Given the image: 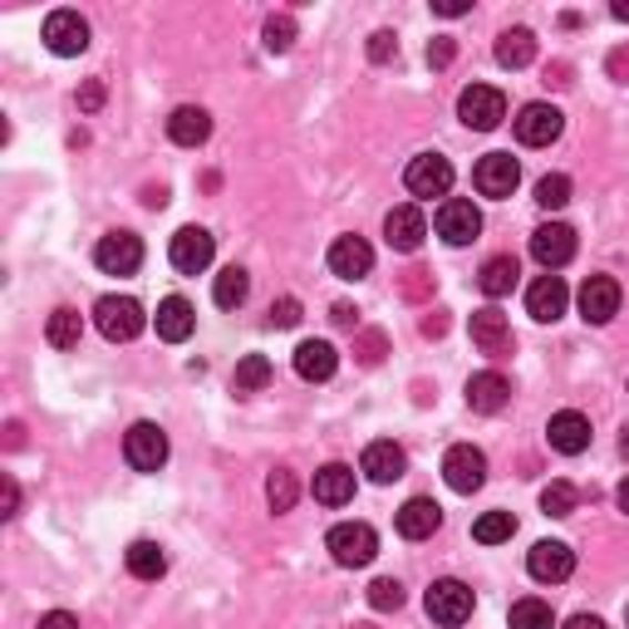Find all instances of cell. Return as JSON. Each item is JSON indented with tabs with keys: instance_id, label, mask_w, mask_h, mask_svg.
Wrapping results in <instances>:
<instances>
[{
	"instance_id": "cell-7",
	"label": "cell",
	"mask_w": 629,
	"mask_h": 629,
	"mask_svg": "<svg viewBox=\"0 0 629 629\" xmlns=\"http://www.w3.org/2000/svg\"><path fill=\"white\" fill-rule=\"evenodd\" d=\"M44 44H50L60 60L84 54L89 50V20L79 16V10H54V16H44Z\"/></svg>"
},
{
	"instance_id": "cell-9",
	"label": "cell",
	"mask_w": 629,
	"mask_h": 629,
	"mask_svg": "<svg viewBox=\"0 0 629 629\" xmlns=\"http://www.w3.org/2000/svg\"><path fill=\"white\" fill-rule=\"evenodd\" d=\"M433 226H438V236L448 246H467V242H477V232H483V212L463 197H448L438 207V216H433Z\"/></svg>"
},
{
	"instance_id": "cell-11",
	"label": "cell",
	"mask_w": 629,
	"mask_h": 629,
	"mask_svg": "<svg viewBox=\"0 0 629 629\" xmlns=\"http://www.w3.org/2000/svg\"><path fill=\"white\" fill-rule=\"evenodd\" d=\"M526 570H531V580H541V586H560V580H570V570H576V551H570L566 541H536L531 556H526Z\"/></svg>"
},
{
	"instance_id": "cell-3",
	"label": "cell",
	"mask_w": 629,
	"mask_h": 629,
	"mask_svg": "<svg viewBox=\"0 0 629 629\" xmlns=\"http://www.w3.org/2000/svg\"><path fill=\"white\" fill-rule=\"evenodd\" d=\"M457 119L477 133H491L501 119H507V99H501V89H491V84H473V89H463V99H457Z\"/></svg>"
},
{
	"instance_id": "cell-19",
	"label": "cell",
	"mask_w": 629,
	"mask_h": 629,
	"mask_svg": "<svg viewBox=\"0 0 629 629\" xmlns=\"http://www.w3.org/2000/svg\"><path fill=\"white\" fill-rule=\"evenodd\" d=\"M384 236L394 251H418L423 236H428V222H423V212L414 207V202H404V207H394L384 216Z\"/></svg>"
},
{
	"instance_id": "cell-15",
	"label": "cell",
	"mask_w": 629,
	"mask_h": 629,
	"mask_svg": "<svg viewBox=\"0 0 629 629\" xmlns=\"http://www.w3.org/2000/svg\"><path fill=\"white\" fill-rule=\"evenodd\" d=\"M531 256L541 261L546 271H560L570 256H576V232L566 222H546L531 232Z\"/></svg>"
},
{
	"instance_id": "cell-53",
	"label": "cell",
	"mask_w": 629,
	"mask_h": 629,
	"mask_svg": "<svg viewBox=\"0 0 629 629\" xmlns=\"http://www.w3.org/2000/svg\"><path fill=\"white\" fill-rule=\"evenodd\" d=\"M433 10H438V16H467V10H473V6H467V0H443V6H433Z\"/></svg>"
},
{
	"instance_id": "cell-36",
	"label": "cell",
	"mask_w": 629,
	"mask_h": 629,
	"mask_svg": "<svg viewBox=\"0 0 629 629\" xmlns=\"http://www.w3.org/2000/svg\"><path fill=\"white\" fill-rule=\"evenodd\" d=\"M295 497H301V483H295V473H291V467H276V473L266 477V501H271V511H291Z\"/></svg>"
},
{
	"instance_id": "cell-42",
	"label": "cell",
	"mask_w": 629,
	"mask_h": 629,
	"mask_svg": "<svg viewBox=\"0 0 629 629\" xmlns=\"http://www.w3.org/2000/svg\"><path fill=\"white\" fill-rule=\"evenodd\" d=\"M354 354H359V364H379L384 354H388V339H384V329H364V335L354 339Z\"/></svg>"
},
{
	"instance_id": "cell-26",
	"label": "cell",
	"mask_w": 629,
	"mask_h": 629,
	"mask_svg": "<svg viewBox=\"0 0 629 629\" xmlns=\"http://www.w3.org/2000/svg\"><path fill=\"white\" fill-rule=\"evenodd\" d=\"M335 369H339V354H335V345H325V339H305V345L295 349V374H301L305 384H325Z\"/></svg>"
},
{
	"instance_id": "cell-17",
	"label": "cell",
	"mask_w": 629,
	"mask_h": 629,
	"mask_svg": "<svg viewBox=\"0 0 629 629\" xmlns=\"http://www.w3.org/2000/svg\"><path fill=\"white\" fill-rule=\"evenodd\" d=\"M329 271H335L339 281H364L374 271V246L364 242V236H339V242L329 246Z\"/></svg>"
},
{
	"instance_id": "cell-6",
	"label": "cell",
	"mask_w": 629,
	"mask_h": 629,
	"mask_svg": "<svg viewBox=\"0 0 629 629\" xmlns=\"http://www.w3.org/2000/svg\"><path fill=\"white\" fill-rule=\"evenodd\" d=\"M428 615L448 629L467 625L473 620V590H467L463 580H433L428 586Z\"/></svg>"
},
{
	"instance_id": "cell-60",
	"label": "cell",
	"mask_w": 629,
	"mask_h": 629,
	"mask_svg": "<svg viewBox=\"0 0 629 629\" xmlns=\"http://www.w3.org/2000/svg\"><path fill=\"white\" fill-rule=\"evenodd\" d=\"M625 620H629V605H625Z\"/></svg>"
},
{
	"instance_id": "cell-49",
	"label": "cell",
	"mask_w": 629,
	"mask_h": 629,
	"mask_svg": "<svg viewBox=\"0 0 629 629\" xmlns=\"http://www.w3.org/2000/svg\"><path fill=\"white\" fill-rule=\"evenodd\" d=\"M423 335H428V339L448 335V315H443V311H428V315H423Z\"/></svg>"
},
{
	"instance_id": "cell-23",
	"label": "cell",
	"mask_w": 629,
	"mask_h": 629,
	"mask_svg": "<svg viewBox=\"0 0 629 629\" xmlns=\"http://www.w3.org/2000/svg\"><path fill=\"white\" fill-rule=\"evenodd\" d=\"M168 139H173L177 148H202L212 139V113L197 109V104L173 109V119H168Z\"/></svg>"
},
{
	"instance_id": "cell-59",
	"label": "cell",
	"mask_w": 629,
	"mask_h": 629,
	"mask_svg": "<svg viewBox=\"0 0 629 629\" xmlns=\"http://www.w3.org/2000/svg\"><path fill=\"white\" fill-rule=\"evenodd\" d=\"M354 629H374V625H354Z\"/></svg>"
},
{
	"instance_id": "cell-58",
	"label": "cell",
	"mask_w": 629,
	"mask_h": 629,
	"mask_svg": "<svg viewBox=\"0 0 629 629\" xmlns=\"http://www.w3.org/2000/svg\"><path fill=\"white\" fill-rule=\"evenodd\" d=\"M620 453H625V457H629V428H625V433H620Z\"/></svg>"
},
{
	"instance_id": "cell-39",
	"label": "cell",
	"mask_w": 629,
	"mask_h": 629,
	"mask_svg": "<svg viewBox=\"0 0 629 629\" xmlns=\"http://www.w3.org/2000/svg\"><path fill=\"white\" fill-rule=\"evenodd\" d=\"M541 511L546 517H570V511H576V487L570 483H551L541 491Z\"/></svg>"
},
{
	"instance_id": "cell-4",
	"label": "cell",
	"mask_w": 629,
	"mask_h": 629,
	"mask_svg": "<svg viewBox=\"0 0 629 629\" xmlns=\"http://www.w3.org/2000/svg\"><path fill=\"white\" fill-rule=\"evenodd\" d=\"M123 457H129L133 473H158L168 463V433L158 423H133L129 438H123Z\"/></svg>"
},
{
	"instance_id": "cell-12",
	"label": "cell",
	"mask_w": 629,
	"mask_h": 629,
	"mask_svg": "<svg viewBox=\"0 0 629 629\" xmlns=\"http://www.w3.org/2000/svg\"><path fill=\"white\" fill-rule=\"evenodd\" d=\"M173 266L182 271V276H197V271H207L212 266V256H216V242H212V232H202V226H182V232L173 236Z\"/></svg>"
},
{
	"instance_id": "cell-13",
	"label": "cell",
	"mask_w": 629,
	"mask_h": 629,
	"mask_svg": "<svg viewBox=\"0 0 629 629\" xmlns=\"http://www.w3.org/2000/svg\"><path fill=\"white\" fill-rule=\"evenodd\" d=\"M473 182H477L483 197H511L517 182H521V168H517V158L511 153H487L483 163L473 168Z\"/></svg>"
},
{
	"instance_id": "cell-51",
	"label": "cell",
	"mask_w": 629,
	"mask_h": 629,
	"mask_svg": "<svg viewBox=\"0 0 629 629\" xmlns=\"http://www.w3.org/2000/svg\"><path fill=\"white\" fill-rule=\"evenodd\" d=\"M329 319H335L339 329H354V325H359V311H354V305H345V301H339L335 311H329Z\"/></svg>"
},
{
	"instance_id": "cell-55",
	"label": "cell",
	"mask_w": 629,
	"mask_h": 629,
	"mask_svg": "<svg viewBox=\"0 0 629 629\" xmlns=\"http://www.w3.org/2000/svg\"><path fill=\"white\" fill-rule=\"evenodd\" d=\"M566 629H605V620H595V615H576Z\"/></svg>"
},
{
	"instance_id": "cell-56",
	"label": "cell",
	"mask_w": 629,
	"mask_h": 629,
	"mask_svg": "<svg viewBox=\"0 0 629 629\" xmlns=\"http://www.w3.org/2000/svg\"><path fill=\"white\" fill-rule=\"evenodd\" d=\"M615 501H620V511H629V477L620 483V491H615Z\"/></svg>"
},
{
	"instance_id": "cell-44",
	"label": "cell",
	"mask_w": 629,
	"mask_h": 629,
	"mask_svg": "<svg viewBox=\"0 0 629 629\" xmlns=\"http://www.w3.org/2000/svg\"><path fill=\"white\" fill-rule=\"evenodd\" d=\"M433 295V271H423V266H414L404 276V301H428Z\"/></svg>"
},
{
	"instance_id": "cell-41",
	"label": "cell",
	"mask_w": 629,
	"mask_h": 629,
	"mask_svg": "<svg viewBox=\"0 0 629 629\" xmlns=\"http://www.w3.org/2000/svg\"><path fill=\"white\" fill-rule=\"evenodd\" d=\"M369 605H374V610H398V605H404V586H398V580H388V576H379L369 586Z\"/></svg>"
},
{
	"instance_id": "cell-34",
	"label": "cell",
	"mask_w": 629,
	"mask_h": 629,
	"mask_svg": "<svg viewBox=\"0 0 629 629\" xmlns=\"http://www.w3.org/2000/svg\"><path fill=\"white\" fill-rule=\"evenodd\" d=\"M129 570L139 580H158L168 570V556H163V546L158 541H133L129 546Z\"/></svg>"
},
{
	"instance_id": "cell-46",
	"label": "cell",
	"mask_w": 629,
	"mask_h": 629,
	"mask_svg": "<svg viewBox=\"0 0 629 629\" xmlns=\"http://www.w3.org/2000/svg\"><path fill=\"white\" fill-rule=\"evenodd\" d=\"M394 54H398V40L388 35V30H379V35H369V60H374V64H388Z\"/></svg>"
},
{
	"instance_id": "cell-54",
	"label": "cell",
	"mask_w": 629,
	"mask_h": 629,
	"mask_svg": "<svg viewBox=\"0 0 629 629\" xmlns=\"http://www.w3.org/2000/svg\"><path fill=\"white\" fill-rule=\"evenodd\" d=\"M16 507H20V491H16V483L6 477V517H16Z\"/></svg>"
},
{
	"instance_id": "cell-27",
	"label": "cell",
	"mask_w": 629,
	"mask_h": 629,
	"mask_svg": "<svg viewBox=\"0 0 629 629\" xmlns=\"http://www.w3.org/2000/svg\"><path fill=\"white\" fill-rule=\"evenodd\" d=\"M192 329H197V315H192V305L182 301V295H168V301L158 305V339H168V345H182Z\"/></svg>"
},
{
	"instance_id": "cell-50",
	"label": "cell",
	"mask_w": 629,
	"mask_h": 629,
	"mask_svg": "<svg viewBox=\"0 0 629 629\" xmlns=\"http://www.w3.org/2000/svg\"><path fill=\"white\" fill-rule=\"evenodd\" d=\"M40 629H79V620H74L70 610H50V615L40 620Z\"/></svg>"
},
{
	"instance_id": "cell-35",
	"label": "cell",
	"mask_w": 629,
	"mask_h": 629,
	"mask_svg": "<svg viewBox=\"0 0 629 629\" xmlns=\"http://www.w3.org/2000/svg\"><path fill=\"white\" fill-rule=\"evenodd\" d=\"M511 629H556L551 605L536 600V595H526V600L511 605Z\"/></svg>"
},
{
	"instance_id": "cell-5",
	"label": "cell",
	"mask_w": 629,
	"mask_h": 629,
	"mask_svg": "<svg viewBox=\"0 0 629 629\" xmlns=\"http://www.w3.org/2000/svg\"><path fill=\"white\" fill-rule=\"evenodd\" d=\"M94 261L104 276H133L143 266V242L133 232H109V236H99Z\"/></svg>"
},
{
	"instance_id": "cell-16",
	"label": "cell",
	"mask_w": 629,
	"mask_h": 629,
	"mask_svg": "<svg viewBox=\"0 0 629 629\" xmlns=\"http://www.w3.org/2000/svg\"><path fill=\"white\" fill-rule=\"evenodd\" d=\"M580 315L590 319V325H610L615 315H620V281L615 276H590L580 285Z\"/></svg>"
},
{
	"instance_id": "cell-22",
	"label": "cell",
	"mask_w": 629,
	"mask_h": 629,
	"mask_svg": "<svg viewBox=\"0 0 629 629\" xmlns=\"http://www.w3.org/2000/svg\"><path fill=\"white\" fill-rule=\"evenodd\" d=\"M473 345L491 354V359H501V354H511V325H507V315L501 311H477L473 315Z\"/></svg>"
},
{
	"instance_id": "cell-8",
	"label": "cell",
	"mask_w": 629,
	"mask_h": 629,
	"mask_svg": "<svg viewBox=\"0 0 629 629\" xmlns=\"http://www.w3.org/2000/svg\"><path fill=\"white\" fill-rule=\"evenodd\" d=\"M404 187L414 192V197H448L453 163L448 158H438V153H418L414 163H408V173H404Z\"/></svg>"
},
{
	"instance_id": "cell-30",
	"label": "cell",
	"mask_w": 629,
	"mask_h": 629,
	"mask_svg": "<svg viewBox=\"0 0 629 629\" xmlns=\"http://www.w3.org/2000/svg\"><path fill=\"white\" fill-rule=\"evenodd\" d=\"M531 60H536V35L526 26L507 30V35L497 40V64H501V70H526Z\"/></svg>"
},
{
	"instance_id": "cell-28",
	"label": "cell",
	"mask_w": 629,
	"mask_h": 629,
	"mask_svg": "<svg viewBox=\"0 0 629 629\" xmlns=\"http://www.w3.org/2000/svg\"><path fill=\"white\" fill-rule=\"evenodd\" d=\"M311 491H315V501H325V507H345V501L354 497V473L345 463H329V467H319L315 473Z\"/></svg>"
},
{
	"instance_id": "cell-40",
	"label": "cell",
	"mask_w": 629,
	"mask_h": 629,
	"mask_svg": "<svg viewBox=\"0 0 629 629\" xmlns=\"http://www.w3.org/2000/svg\"><path fill=\"white\" fill-rule=\"evenodd\" d=\"M295 44V20L291 16H271L266 20V50L271 54H285Z\"/></svg>"
},
{
	"instance_id": "cell-33",
	"label": "cell",
	"mask_w": 629,
	"mask_h": 629,
	"mask_svg": "<svg viewBox=\"0 0 629 629\" xmlns=\"http://www.w3.org/2000/svg\"><path fill=\"white\" fill-rule=\"evenodd\" d=\"M246 291H251V276L242 266H226L222 276H216V285H212V301L222 305V311H236V305L246 301Z\"/></svg>"
},
{
	"instance_id": "cell-1",
	"label": "cell",
	"mask_w": 629,
	"mask_h": 629,
	"mask_svg": "<svg viewBox=\"0 0 629 629\" xmlns=\"http://www.w3.org/2000/svg\"><path fill=\"white\" fill-rule=\"evenodd\" d=\"M94 325L113 345H129V339L143 335V305L133 301V295H104V301L94 305Z\"/></svg>"
},
{
	"instance_id": "cell-32",
	"label": "cell",
	"mask_w": 629,
	"mask_h": 629,
	"mask_svg": "<svg viewBox=\"0 0 629 629\" xmlns=\"http://www.w3.org/2000/svg\"><path fill=\"white\" fill-rule=\"evenodd\" d=\"M271 384V359L266 354H242L236 359V374H232V388L236 394H256V388Z\"/></svg>"
},
{
	"instance_id": "cell-52",
	"label": "cell",
	"mask_w": 629,
	"mask_h": 629,
	"mask_svg": "<svg viewBox=\"0 0 629 629\" xmlns=\"http://www.w3.org/2000/svg\"><path fill=\"white\" fill-rule=\"evenodd\" d=\"M546 84L566 89V84H570V64H551V70H546Z\"/></svg>"
},
{
	"instance_id": "cell-45",
	"label": "cell",
	"mask_w": 629,
	"mask_h": 629,
	"mask_svg": "<svg viewBox=\"0 0 629 629\" xmlns=\"http://www.w3.org/2000/svg\"><path fill=\"white\" fill-rule=\"evenodd\" d=\"M99 109H104V79H89L79 89V113H99Z\"/></svg>"
},
{
	"instance_id": "cell-25",
	"label": "cell",
	"mask_w": 629,
	"mask_h": 629,
	"mask_svg": "<svg viewBox=\"0 0 629 629\" xmlns=\"http://www.w3.org/2000/svg\"><path fill=\"white\" fill-rule=\"evenodd\" d=\"M507 398H511V384L497 369H483L467 379V408L473 414H497V408H507Z\"/></svg>"
},
{
	"instance_id": "cell-29",
	"label": "cell",
	"mask_w": 629,
	"mask_h": 629,
	"mask_svg": "<svg viewBox=\"0 0 629 629\" xmlns=\"http://www.w3.org/2000/svg\"><path fill=\"white\" fill-rule=\"evenodd\" d=\"M517 256H487L483 271H477V285H483L487 301H501V295H511V285H517Z\"/></svg>"
},
{
	"instance_id": "cell-21",
	"label": "cell",
	"mask_w": 629,
	"mask_h": 629,
	"mask_svg": "<svg viewBox=\"0 0 629 629\" xmlns=\"http://www.w3.org/2000/svg\"><path fill=\"white\" fill-rule=\"evenodd\" d=\"M404 467H408L404 448H398V443H388V438H379V443H369V448H364L359 473H369V483L388 487V483H398V477H404Z\"/></svg>"
},
{
	"instance_id": "cell-38",
	"label": "cell",
	"mask_w": 629,
	"mask_h": 629,
	"mask_svg": "<svg viewBox=\"0 0 629 629\" xmlns=\"http://www.w3.org/2000/svg\"><path fill=\"white\" fill-rule=\"evenodd\" d=\"M536 202H541L546 212H560V207L570 202V177H566V173L541 177V182H536Z\"/></svg>"
},
{
	"instance_id": "cell-43",
	"label": "cell",
	"mask_w": 629,
	"mask_h": 629,
	"mask_svg": "<svg viewBox=\"0 0 629 629\" xmlns=\"http://www.w3.org/2000/svg\"><path fill=\"white\" fill-rule=\"evenodd\" d=\"M266 325H271V329H291V325H301V301H295V295L276 301V305H271V315H266Z\"/></svg>"
},
{
	"instance_id": "cell-24",
	"label": "cell",
	"mask_w": 629,
	"mask_h": 629,
	"mask_svg": "<svg viewBox=\"0 0 629 629\" xmlns=\"http://www.w3.org/2000/svg\"><path fill=\"white\" fill-rule=\"evenodd\" d=\"M546 438H551V448H556V453H566V457L586 453V448H590V418H586V414H576V408H566V414H556V418H551Z\"/></svg>"
},
{
	"instance_id": "cell-47",
	"label": "cell",
	"mask_w": 629,
	"mask_h": 629,
	"mask_svg": "<svg viewBox=\"0 0 629 629\" xmlns=\"http://www.w3.org/2000/svg\"><path fill=\"white\" fill-rule=\"evenodd\" d=\"M453 54H457V44H453L448 35H438V40L428 44V64H433V70H448V64H453Z\"/></svg>"
},
{
	"instance_id": "cell-37",
	"label": "cell",
	"mask_w": 629,
	"mask_h": 629,
	"mask_svg": "<svg viewBox=\"0 0 629 629\" xmlns=\"http://www.w3.org/2000/svg\"><path fill=\"white\" fill-rule=\"evenodd\" d=\"M511 531H517V517H511V511H487V517H477V526H473V536L483 546L511 541Z\"/></svg>"
},
{
	"instance_id": "cell-14",
	"label": "cell",
	"mask_w": 629,
	"mask_h": 629,
	"mask_svg": "<svg viewBox=\"0 0 629 629\" xmlns=\"http://www.w3.org/2000/svg\"><path fill=\"white\" fill-rule=\"evenodd\" d=\"M560 129H566V113H560L556 104H526L517 113V139L526 148H546L560 139Z\"/></svg>"
},
{
	"instance_id": "cell-10",
	"label": "cell",
	"mask_w": 629,
	"mask_h": 629,
	"mask_svg": "<svg viewBox=\"0 0 629 629\" xmlns=\"http://www.w3.org/2000/svg\"><path fill=\"white\" fill-rule=\"evenodd\" d=\"M443 477H448L453 491L473 497V491L487 483V457L477 453L473 443H457V448H448V457H443Z\"/></svg>"
},
{
	"instance_id": "cell-18",
	"label": "cell",
	"mask_w": 629,
	"mask_h": 629,
	"mask_svg": "<svg viewBox=\"0 0 629 629\" xmlns=\"http://www.w3.org/2000/svg\"><path fill=\"white\" fill-rule=\"evenodd\" d=\"M566 305H570V291L560 276H551V271H546L541 281H531V291H526V311H531V319H541V325H551V319L566 315Z\"/></svg>"
},
{
	"instance_id": "cell-48",
	"label": "cell",
	"mask_w": 629,
	"mask_h": 629,
	"mask_svg": "<svg viewBox=\"0 0 629 629\" xmlns=\"http://www.w3.org/2000/svg\"><path fill=\"white\" fill-rule=\"evenodd\" d=\"M610 79H620V84H629V44H620V50H610Z\"/></svg>"
},
{
	"instance_id": "cell-2",
	"label": "cell",
	"mask_w": 629,
	"mask_h": 629,
	"mask_svg": "<svg viewBox=\"0 0 629 629\" xmlns=\"http://www.w3.org/2000/svg\"><path fill=\"white\" fill-rule=\"evenodd\" d=\"M329 556L339 560V566H369L374 556H379V536H374V526H364V521H339L335 531H329Z\"/></svg>"
},
{
	"instance_id": "cell-20",
	"label": "cell",
	"mask_w": 629,
	"mask_h": 629,
	"mask_svg": "<svg viewBox=\"0 0 629 629\" xmlns=\"http://www.w3.org/2000/svg\"><path fill=\"white\" fill-rule=\"evenodd\" d=\"M438 526H443V507L433 497H414L398 507V536L404 541H428Z\"/></svg>"
},
{
	"instance_id": "cell-31",
	"label": "cell",
	"mask_w": 629,
	"mask_h": 629,
	"mask_svg": "<svg viewBox=\"0 0 629 629\" xmlns=\"http://www.w3.org/2000/svg\"><path fill=\"white\" fill-rule=\"evenodd\" d=\"M44 339H50L54 349H74L79 339H84V319H79V311L60 305V311L50 315V325H44Z\"/></svg>"
},
{
	"instance_id": "cell-57",
	"label": "cell",
	"mask_w": 629,
	"mask_h": 629,
	"mask_svg": "<svg viewBox=\"0 0 629 629\" xmlns=\"http://www.w3.org/2000/svg\"><path fill=\"white\" fill-rule=\"evenodd\" d=\"M610 16H615V20H629V0H615V6H610Z\"/></svg>"
}]
</instances>
